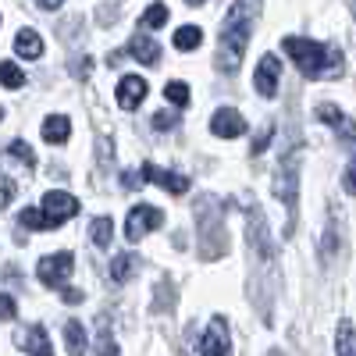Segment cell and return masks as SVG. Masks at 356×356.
<instances>
[{
    "label": "cell",
    "instance_id": "6da1fadb",
    "mask_svg": "<svg viewBox=\"0 0 356 356\" xmlns=\"http://www.w3.org/2000/svg\"><path fill=\"white\" fill-rule=\"evenodd\" d=\"M285 54L296 61L307 79H339L346 72V57L328 47V43H317V40H303V36H285L282 40Z\"/></svg>",
    "mask_w": 356,
    "mask_h": 356
},
{
    "label": "cell",
    "instance_id": "7a4b0ae2",
    "mask_svg": "<svg viewBox=\"0 0 356 356\" xmlns=\"http://www.w3.org/2000/svg\"><path fill=\"white\" fill-rule=\"evenodd\" d=\"M257 18L253 4H232L228 11V25L221 33V47H218V68L221 72H235L243 65V50L250 43V25Z\"/></svg>",
    "mask_w": 356,
    "mask_h": 356
},
{
    "label": "cell",
    "instance_id": "3957f363",
    "mask_svg": "<svg viewBox=\"0 0 356 356\" xmlns=\"http://www.w3.org/2000/svg\"><path fill=\"white\" fill-rule=\"evenodd\" d=\"M79 214V200L72 196V193H47L43 196V207H40V221H43V232H50V228H57L61 221H68V218H75Z\"/></svg>",
    "mask_w": 356,
    "mask_h": 356
},
{
    "label": "cell",
    "instance_id": "277c9868",
    "mask_svg": "<svg viewBox=\"0 0 356 356\" xmlns=\"http://www.w3.org/2000/svg\"><path fill=\"white\" fill-rule=\"evenodd\" d=\"M161 225H164V214L157 211V207L139 203V207H132L129 218H125V239H129V243H139L146 232H154V228H161Z\"/></svg>",
    "mask_w": 356,
    "mask_h": 356
},
{
    "label": "cell",
    "instance_id": "5b68a950",
    "mask_svg": "<svg viewBox=\"0 0 356 356\" xmlns=\"http://www.w3.org/2000/svg\"><path fill=\"white\" fill-rule=\"evenodd\" d=\"M72 267H75L72 253H47V257H40V264H36V278H40L43 285L57 289V285L68 282Z\"/></svg>",
    "mask_w": 356,
    "mask_h": 356
},
{
    "label": "cell",
    "instance_id": "8992f818",
    "mask_svg": "<svg viewBox=\"0 0 356 356\" xmlns=\"http://www.w3.org/2000/svg\"><path fill=\"white\" fill-rule=\"evenodd\" d=\"M200 353L203 356H228L232 353V332H228V321L221 314L211 321V328H207V335L200 342Z\"/></svg>",
    "mask_w": 356,
    "mask_h": 356
},
{
    "label": "cell",
    "instance_id": "52a82bcc",
    "mask_svg": "<svg viewBox=\"0 0 356 356\" xmlns=\"http://www.w3.org/2000/svg\"><path fill=\"white\" fill-rule=\"evenodd\" d=\"M136 178H139V182H157V186H164L171 196H182V193L189 189V178H186V175L164 171V168H157V164H143Z\"/></svg>",
    "mask_w": 356,
    "mask_h": 356
},
{
    "label": "cell",
    "instance_id": "ba28073f",
    "mask_svg": "<svg viewBox=\"0 0 356 356\" xmlns=\"http://www.w3.org/2000/svg\"><path fill=\"white\" fill-rule=\"evenodd\" d=\"M15 342H18V349L29 353V356H54V346H50V339H47V332H43V324L18 328V332H15Z\"/></svg>",
    "mask_w": 356,
    "mask_h": 356
},
{
    "label": "cell",
    "instance_id": "9c48e42d",
    "mask_svg": "<svg viewBox=\"0 0 356 356\" xmlns=\"http://www.w3.org/2000/svg\"><path fill=\"white\" fill-rule=\"evenodd\" d=\"M278 75H282V61H278L275 54H264L260 65H257V75H253L257 93L260 97H275L278 93Z\"/></svg>",
    "mask_w": 356,
    "mask_h": 356
},
{
    "label": "cell",
    "instance_id": "30bf717a",
    "mask_svg": "<svg viewBox=\"0 0 356 356\" xmlns=\"http://www.w3.org/2000/svg\"><path fill=\"white\" fill-rule=\"evenodd\" d=\"M317 118H321L324 125H332V129L339 132V139H346L349 146H356V125H353V118L342 114L335 104H321V107H317Z\"/></svg>",
    "mask_w": 356,
    "mask_h": 356
},
{
    "label": "cell",
    "instance_id": "8fae6325",
    "mask_svg": "<svg viewBox=\"0 0 356 356\" xmlns=\"http://www.w3.org/2000/svg\"><path fill=\"white\" fill-rule=\"evenodd\" d=\"M211 132L221 136V139H235V136L246 132V118H243L239 111H232V107H221V111L211 118Z\"/></svg>",
    "mask_w": 356,
    "mask_h": 356
},
{
    "label": "cell",
    "instance_id": "7c38bea8",
    "mask_svg": "<svg viewBox=\"0 0 356 356\" xmlns=\"http://www.w3.org/2000/svg\"><path fill=\"white\" fill-rule=\"evenodd\" d=\"M146 97V79L139 75H125L122 86H118V107H125V111H136Z\"/></svg>",
    "mask_w": 356,
    "mask_h": 356
},
{
    "label": "cell",
    "instance_id": "4fadbf2b",
    "mask_svg": "<svg viewBox=\"0 0 356 356\" xmlns=\"http://www.w3.org/2000/svg\"><path fill=\"white\" fill-rule=\"evenodd\" d=\"M129 54L136 57L139 65H157L161 61V47L154 43V36H146V33H136L129 40Z\"/></svg>",
    "mask_w": 356,
    "mask_h": 356
},
{
    "label": "cell",
    "instance_id": "5bb4252c",
    "mask_svg": "<svg viewBox=\"0 0 356 356\" xmlns=\"http://www.w3.org/2000/svg\"><path fill=\"white\" fill-rule=\"evenodd\" d=\"M68 136H72V122H68V114H50L47 122H43V139H47L50 146H61Z\"/></svg>",
    "mask_w": 356,
    "mask_h": 356
},
{
    "label": "cell",
    "instance_id": "9a60e30c",
    "mask_svg": "<svg viewBox=\"0 0 356 356\" xmlns=\"http://www.w3.org/2000/svg\"><path fill=\"white\" fill-rule=\"evenodd\" d=\"M139 264H143V260H139L136 253H118V257L111 260V278H114L118 285H125V282L139 271Z\"/></svg>",
    "mask_w": 356,
    "mask_h": 356
},
{
    "label": "cell",
    "instance_id": "2e32d148",
    "mask_svg": "<svg viewBox=\"0 0 356 356\" xmlns=\"http://www.w3.org/2000/svg\"><path fill=\"white\" fill-rule=\"evenodd\" d=\"M15 54H18V57H29V61L43 54V40H40L36 29H22V33L15 36Z\"/></svg>",
    "mask_w": 356,
    "mask_h": 356
},
{
    "label": "cell",
    "instance_id": "e0dca14e",
    "mask_svg": "<svg viewBox=\"0 0 356 356\" xmlns=\"http://www.w3.org/2000/svg\"><path fill=\"white\" fill-rule=\"evenodd\" d=\"M200 43H203V29H200V25L175 29V47H178V50H196Z\"/></svg>",
    "mask_w": 356,
    "mask_h": 356
},
{
    "label": "cell",
    "instance_id": "ac0fdd59",
    "mask_svg": "<svg viewBox=\"0 0 356 356\" xmlns=\"http://www.w3.org/2000/svg\"><path fill=\"white\" fill-rule=\"evenodd\" d=\"M65 342H68V353L72 356H86V332L79 321H68L65 324Z\"/></svg>",
    "mask_w": 356,
    "mask_h": 356
},
{
    "label": "cell",
    "instance_id": "d6986e66",
    "mask_svg": "<svg viewBox=\"0 0 356 356\" xmlns=\"http://www.w3.org/2000/svg\"><path fill=\"white\" fill-rule=\"evenodd\" d=\"M335 349H339V356H356V328L349 321L339 324V346Z\"/></svg>",
    "mask_w": 356,
    "mask_h": 356
},
{
    "label": "cell",
    "instance_id": "ffe728a7",
    "mask_svg": "<svg viewBox=\"0 0 356 356\" xmlns=\"http://www.w3.org/2000/svg\"><path fill=\"white\" fill-rule=\"evenodd\" d=\"M93 356H118V342L111 339L107 317H100V335H97V353H93Z\"/></svg>",
    "mask_w": 356,
    "mask_h": 356
},
{
    "label": "cell",
    "instance_id": "44dd1931",
    "mask_svg": "<svg viewBox=\"0 0 356 356\" xmlns=\"http://www.w3.org/2000/svg\"><path fill=\"white\" fill-rule=\"evenodd\" d=\"M0 86H8V89H22V86H25L22 68H18V65H11V61H0Z\"/></svg>",
    "mask_w": 356,
    "mask_h": 356
},
{
    "label": "cell",
    "instance_id": "7402d4cb",
    "mask_svg": "<svg viewBox=\"0 0 356 356\" xmlns=\"http://www.w3.org/2000/svg\"><path fill=\"white\" fill-rule=\"evenodd\" d=\"M111 218H97L93 225H89V235H93V243L97 246H111Z\"/></svg>",
    "mask_w": 356,
    "mask_h": 356
},
{
    "label": "cell",
    "instance_id": "603a6c76",
    "mask_svg": "<svg viewBox=\"0 0 356 356\" xmlns=\"http://www.w3.org/2000/svg\"><path fill=\"white\" fill-rule=\"evenodd\" d=\"M164 22H168V8L164 4H154V8L143 11V29H161Z\"/></svg>",
    "mask_w": 356,
    "mask_h": 356
},
{
    "label": "cell",
    "instance_id": "cb8c5ba5",
    "mask_svg": "<svg viewBox=\"0 0 356 356\" xmlns=\"http://www.w3.org/2000/svg\"><path fill=\"white\" fill-rule=\"evenodd\" d=\"M164 97H168L175 107H186V104H189V89H186V82H168V86H164Z\"/></svg>",
    "mask_w": 356,
    "mask_h": 356
},
{
    "label": "cell",
    "instance_id": "d4e9b609",
    "mask_svg": "<svg viewBox=\"0 0 356 356\" xmlns=\"http://www.w3.org/2000/svg\"><path fill=\"white\" fill-rule=\"evenodd\" d=\"M8 154H11V157H18V161H22L25 168H36V154H33V150H29V146H25L22 139H15V143H8Z\"/></svg>",
    "mask_w": 356,
    "mask_h": 356
},
{
    "label": "cell",
    "instance_id": "484cf974",
    "mask_svg": "<svg viewBox=\"0 0 356 356\" xmlns=\"http://www.w3.org/2000/svg\"><path fill=\"white\" fill-rule=\"evenodd\" d=\"M15 200V182H11V178H4V175H0V211H4V207Z\"/></svg>",
    "mask_w": 356,
    "mask_h": 356
},
{
    "label": "cell",
    "instance_id": "4316f807",
    "mask_svg": "<svg viewBox=\"0 0 356 356\" xmlns=\"http://www.w3.org/2000/svg\"><path fill=\"white\" fill-rule=\"evenodd\" d=\"M15 314H18L15 300H11V296H4V292H0V321H15Z\"/></svg>",
    "mask_w": 356,
    "mask_h": 356
},
{
    "label": "cell",
    "instance_id": "83f0119b",
    "mask_svg": "<svg viewBox=\"0 0 356 356\" xmlns=\"http://www.w3.org/2000/svg\"><path fill=\"white\" fill-rule=\"evenodd\" d=\"M175 122H178V114H168V111H157V114H154V129H161V132L171 129Z\"/></svg>",
    "mask_w": 356,
    "mask_h": 356
},
{
    "label": "cell",
    "instance_id": "f1b7e54d",
    "mask_svg": "<svg viewBox=\"0 0 356 356\" xmlns=\"http://www.w3.org/2000/svg\"><path fill=\"white\" fill-rule=\"evenodd\" d=\"M271 136H275V125H267L260 136H257V143H253V154H260V150H267V143H271Z\"/></svg>",
    "mask_w": 356,
    "mask_h": 356
},
{
    "label": "cell",
    "instance_id": "f546056e",
    "mask_svg": "<svg viewBox=\"0 0 356 356\" xmlns=\"http://www.w3.org/2000/svg\"><path fill=\"white\" fill-rule=\"evenodd\" d=\"M342 186H346V193H349V196H356V164H349V168H346Z\"/></svg>",
    "mask_w": 356,
    "mask_h": 356
},
{
    "label": "cell",
    "instance_id": "4dcf8cb0",
    "mask_svg": "<svg viewBox=\"0 0 356 356\" xmlns=\"http://www.w3.org/2000/svg\"><path fill=\"white\" fill-rule=\"evenodd\" d=\"M61 296H65V303H82V300H86V296H82V289H65Z\"/></svg>",
    "mask_w": 356,
    "mask_h": 356
},
{
    "label": "cell",
    "instance_id": "1f68e13d",
    "mask_svg": "<svg viewBox=\"0 0 356 356\" xmlns=\"http://www.w3.org/2000/svg\"><path fill=\"white\" fill-rule=\"evenodd\" d=\"M0 122H4V111H0Z\"/></svg>",
    "mask_w": 356,
    "mask_h": 356
},
{
    "label": "cell",
    "instance_id": "d6a6232c",
    "mask_svg": "<svg viewBox=\"0 0 356 356\" xmlns=\"http://www.w3.org/2000/svg\"><path fill=\"white\" fill-rule=\"evenodd\" d=\"M353 15H356V4H353Z\"/></svg>",
    "mask_w": 356,
    "mask_h": 356
}]
</instances>
